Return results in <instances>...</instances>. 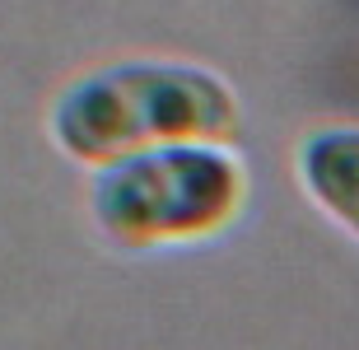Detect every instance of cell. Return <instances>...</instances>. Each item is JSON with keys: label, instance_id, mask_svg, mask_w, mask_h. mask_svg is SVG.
<instances>
[{"label": "cell", "instance_id": "6da1fadb", "mask_svg": "<svg viewBox=\"0 0 359 350\" xmlns=\"http://www.w3.org/2000/svg\"><path fill=\"white\" fill-rule=\"evenodd\" d=\"M238 126L233 89L191 61H112L66 84L52 103V140L80 163L163 140H233Z\"/></svg>", "mask_w": 359, "mask_h": 350}, {"label": "cell", "instance_id": "7a4b0ae2", "mask_svg": "<svg viewBox=\"0 0 359 350\" xmlns=\"http://www.w3.org/2000/svg\"><path fill=\"white\" fill-rule=\"evenodd\" d=\"M93 220L121 248H163L219 234L248 201V173L224 140H163L98 163Z\"/></svg>", "mask_w": 359, "mask_h": 350}, {"label": "cell", "instance_id": "3957f363", "mask_svg": "<svg viewBox=\"0 0 359 350\" xmlns=\"http://www.w3.org/2000/svg\"><path fill=\"white\" fill-rule=\"evenodd\" d=\"M299 182L359 238V126H327L299 145Z\"/></svg>", "mask_w": 359, "mask_h": 350}]
</instances>
